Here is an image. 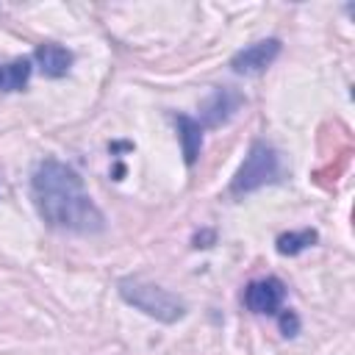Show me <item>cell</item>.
Returning <instances> with one entry per match:
<instances>
[{
	"mask_svg": "<svg viewBox=\"0 0 355 355\" xmlns=\"http://www.w3.org/2000/svg\"><path fill=\"white\" fill-rule=\"evenodd\" d=\"M31 194L39 216L55 230L92 236L105 227V216L89 197L83 178L55 158H44L36 166Z\"/></svg>",
	"mask_w": 355,
	"mask_h": 355,
	"instance_id": "1",
	"label": "cell"
},
{
	"mask_svg": "<svg viewBox=\"0 0 355 355\" xmlns=\"http://www.w3.org/2000/svg\"><path fill=\"white\" fill-rule=\"evenodd\" d=\"M119 294L128 305L139 308L141 313L153 316V319H161V322H178L183 319L186 313V305L166 288L161 286H153L147 280H139V277H128L119 283Z\"/></svg>",
	"mask_w": 355,
	"mask_h": 355,
	"instance_id": "2",
	"label": "cell"
},
{
	"mask_svg": "<svg viewBox=\"0 0 355 355\" xmlns=\"http://www.w3.org/2000/svg\"><path fill=\"white\" fill-rule=\"evenodd\" d=\"M280 178V158L275 153L272 144L266 141H255L244 158V164L239 166L233 183H230V191L233 194H250L266 183H275Z\"/></svg>",
	"mask_w": 355,
	"mask_h": 355,
	"instance_id": "3",
	"label": "cell"
},
{
	"mask_svg": "<svg viewBox=\"0 0 355 355\" xmlns=\"http://www.w3.org/2000/svg\"><path fill=\"white\" fill-rule=\"evenodd\" d=\"M286 300V283L280 277H261V280H252L247 283L244 288V305L247 311L252 313H266V316H275L280 311Z\"/></svg>",
	"mask_w": 355,
	"mask_h": 355,
	"instance_id": "4",
	"label": "cell"
},
{
	"mask_svg": "<svg viewBox=\"0 0 355 355\" xmlns=\"http://www.w3.org/2000/svg\"><path fill=\"white\" fill-rule=\"evenodd\" d=\"M277 55H280V42H277V39H261V42H252V44H247L244 50H239V53L230 58V69L239 72V75H258V72H263Z\"/></svg>",
	"mask_w": 355,
	"mask_h": 355,
	"instance_id": "5",
	"label": "cell"
},
{
	"mask_svg": "<svg viewBox=\"0 0 355 355\" xmlns=\"http://www.w3.org/2000/svg\"><path fill=\"white\" fill-rule=\"evenodd\" d=\"M33 61L39 64V69H42V75H44V78H61V75H67V72H69V67H72L75 55H72V50H67L64 44L44 42V44H39V47H36Z\"/></svg>",
	"mask_w": 355,
	"mask_h": 355,
	"instance_id": "6",
	"label": "cell"
},
{
	"mask_svg": "<svg viewBox=\"0 0 355 355\" xmlns=\"http://www.w3.org/2000/svg\"><path fill=\"white\" fill-rule=\"evenodd\" d=\"M241 103H244L241 94H236V92H230V89H214V94L208 97V103H205V108H202V122H200V125L216 128V125L227 122V119L236 114V108H239Z\"/></svg>",
	"mask_w": 355,
	"mask_h": 355,
	"instance_id": "7",
	"label": "cell"
},
{
	"mask_svg": "<svg viewBox=\"0 0 355 355\" xmlns=\"http://www.w3.org/2000/svg\"><path fill=\"white\" fill-rule=\"evenodd\" d=\"M175 125H178L183 161H186V166H191L197 161L200 150H202V125H200V119H191V116H183V114L175 116Z\"/></svg>",
	"mask_w": 355,
	"mask_h": 355,
	"instance_id": "8",
	"label": "cell"
},
{
	"mask_svg": "<svg viewBox=\"0 0 355 355\" xmlns=\"http://www.w3.org/2000/svg\"><path fill=\"white\" fill-rule=\"evenodd\" d=\"M33 69V58H14L11 64H0V92H22Z\"/></svg>",
	"mask_w": 355,
	"mask_h": 355,
	"instance_id": "9",
	"label": "cell"
},
{
	"mask_svg": "<svg viewBox=\"0 0 355 355\" xmlns=\"http://www.w3.org/2000/svg\"><path fill=\"white\" fill-rule=\"evenodd\" d=\"M316 230H311V227H305V230H291V233H280L277 236V252L280 255H300L302 250H308V247H313L316 244Z\"/></svg>",
	"mask_w": 355,
	"mask_h": 355,
	"instance_id": "10",
	"label": "cell"
},
{
	"mask_svg": "<svg viewBox=\"0 0 355 355\" xmlns=\"http://www.w3.org/2000/svg\"><path fill=\"white\" fill-rule=\"evenodd\" d=\"M280 330H283V336H297L300 322H297V313H294V311H283V316H280Z\"/></svg>",
	"mask_w": 355,
	"mask_h": 355,
	"instance_id": "11",
	"label": "cell"
}]
</instances>
